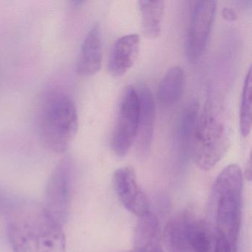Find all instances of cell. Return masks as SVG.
<instances>
[{"instance_id":"1","label":"cell","mask_w":252,"mask_h":252,"mask_svg":"<svg viewBox=\"0 0 252 252\" xmlns=\"http://www.w3.org/2000/svg\"><path fill=\"white\" fill-rule=\"evenodd\" d=\"M243 187V173L235 163L224 168L214 183L210 197L215 231L213 252H237Z\"/></svg>"},{"instance_id":"2","label":"cell","mask_w":252,"mask_h":252,"mask_svg":"<svg viewBox=\"0 0 252 252\" xmlns=\"http://www.w3.org/2000/svg\"><path fill=\"white\" fill-rule=\"evenodd\" d=\"M38 125L44 147L52 153H64L79 129V116L74 101L64 91L51 90L42 100Z\"/></svg>"},{"instance_id":"3","label":"cell","mask_w":252,"mask_h":252,"mask_svg":"<svg viewBox=\"0 0 252 252\" xmlns=\"http://www.w3.org/2000/svg\"><path fill=\"white\" fill-rule=\"evenodd\" d=\"M228 147V131L219 112L209 105L199 116L191 147V156L202 170L212 169Z\"/></svg>"},{"instance_id":"4","label":"cell","mask_w":252,"mask_h":252,"mask_svg":"<svg viewBox=\"0 0 252 252\" xmlns=\"http://www.w3.org/2000/svg\"><path fill=\"white\" fill-rule=\"evenodd\" d=\"M7 222V235L13 252H39L41 234L48 214L43 206L15 203Z\"/></svg>"},{"instance_id":"5","label":"cell","mask_w":252,"mask_h":252,"mask_svg":"<svg viewBox=\"0 0 252 252\" xmlns=\"http://www.w3.org/2000/svg\"><path fill=\"white\" fill-rule=\"evenodd\" d=\"M73 163L69 156L63 158L53 169L45 193L43 205L48 216L63 225L67 222L71 206Z\"/></svg>"},{"instance_id":"6","label":"cell","mask_w":252,"mask_h":252,"mask_svg":"<svg viewBox=\"0 0 252 252\" xmlns=\"http://www.w3.org/2000/svg\"><path fill=\"white\" fill-rule=\"evenodd\" d=\"M138 111L139 104L136 90L135 87L129 85L122 95L112 136V149L119 157L126 156L136 140Z\"/></svg>"},{"instance_id":"7","label":"cell","mask_w":252,"mask_h":252,"mask_svg":"<svg viewBox=\"0 0 252 252\" xmlns=\"http://www.w3.org/2000/svg\"><path fill=\"white\" fill-rule=\"evenodd\" d=\"M218 2L213 0L197 1L191 12L187 35V57L192 63H197L204 54L215 21Z\"/></svg>"},{"instance_id":"8","label":"cell","mask_w":252,"mask_h":252,"mask_svg":"<svg viewBox=\"0 0 252 252\" xmlns=\"http://www.w3.org/2000/svg\"><path fill=\"white\" fill-rule=\"evenodd\" d=\"M113 185L119 201L132 215L141 218L150 212L148 197L132 167L118 169L113 174Z\"/></svg>"},{"instance_id":"9","label":"cell","mask_w":252,"mask_h":252,"mask_svg":"<svg viewBox=\"0 0 252 252\" xmlns=\"http://www.w3.org/2000/svg\"><path fill=\"white\" fill-rule=\"evenodd\" d=\"M102 64V41L100 25L95 23L85 36L76 63V71L81 76H94Z\"/></svg>"},{"instance_id":"10","label":"cell","mask_w":252,"mask_h":252,"mask_svg":"<svg viewBox=\"0 0 252 252\" xmlns=\"http://www.w3.org/2000/svg\"><path fill=\"white\" fill-rule=\"evenodd\" d=\"M139 111L138 129L136 140L138 147L147 151L151 147L156 122V104L150 88L144 83L138 84L136 88Z\"/></svg>"},{"instance_id":"11","label":"cell","mask_w":252,"mask_h":252,"mask_svg":"<svg viewBox=\"0 0 252 252\" xmlns=\"http://www.w3.org/2000/svg\"><path fill=\"white\" fill-rule=\"evenodd\" d=\"M141 39L137 33L124 35L115 42L108 60V70L116 77L123 76L135 64Z\"/></svg>"},{"instance_id":"12","label":"cell","mask_w":252,"mask_h":252,"mask_svg":"<svg viewBox=\"0 0 252 252\" xmlns=\"http://www.w3.org/2000/svg\"><path fill=\"white\" fill-rule=\"evenodd\" d=\"M197 220L190 212H184L168 222L164 237L171 252H190L191 236Z\"/></svg>"},{"instance_id":"13","label":"cell","mask_w":252,"mask_h":252,"mask_svg":"<svg viewBox=\"0 0 252 252\" xmlns=\"http://www.w3.org/2000/svg\"><path fill=\"white\" fill-rule=\"evenodd\" d=\"M132 252H163L160 224L153 212L139 218L135 230Z\"/></svg>"},{"instance_id":"14","label":"cell","mask_w":252,"mask_h":252,"mask_svg":"<svg viewBox=\"0 0 252 252\" xmlns=\"http://www.w3.org/2000/svg\"><path fill=\"white\" fill-rule=\"evenodd\" d=\"M186 75L180 66L171 67L163 76L158 88L157 95L162 105L172 106L176 104L184 94Z\"/></svg>"},{"instance_id":"15","label":"cell","mask_w":252,"mask_h":252,"mask_svg":"<svg viewBox=\"0 0 252 252\" xmlns=\"http://www.w3.org/2000/svg\"><path fill=\"white\" fill-rule=\"evenodd\" d=\"M199 116V103L197 100L189 103L181 113L177 128L176 139L182 153H189L191 151Z\"/></svg>"},{"instance_id":"16","label":"cell","mask_w":252,"mask_h":252,"mask_svg":"<svg viewBox=\"0 0 252 252\" xmlns=\"http://www.w3.org/2000/svg\"><path fill=\"white\" fill-rule=\"evenodd\" d=\"M141 11V29L144 36L150 39L158 37L161 33V24L165 11L163 1H138Z\"/></svg>"},{"instance_id":"17","label":"cell","mask_w":252,"mask_h":252,"mask_svg":"<svg viewBox=\"0 0 252 252\" xmlns=\"http://www.w3.org/2000/svg\"><path fill=\"white\" fill-rule=\"evenodd\" d=\"M39 252H66V237L63 225L48 215L42 228Z\"/></svg>"},{"instance_id":"18","label":"cell","mask_w":252,"mask_h":252,"mask_svg":"<svg viewBox=\"0 0 252 252\" xmlns=\"http://www.w3.org/2000/svg\"><path fill=\"white\" fill-rule=\"evenodd\" d=\"M252 68L250 67L245 78L240 104V129L243 137H247L252 129Z\"/></svg>"},{"instance_id":"19","label":"cell","mask_w":252,"mask_h":252,"mask_svg":"<svg viewBox=\"0 0 252 252\" xmlns=\"http://www.w3.org/2000/svg\"><path fill=\"white\" fill-rule=\"evenodd\" d=\"M209 231L204 223L196 228L193 234L190 252H212Z\"/></svg>"},{"instance_id":"20","label":"cell","mask_w":252,"mask_h":252,"mask_svg":"<svg viewBox=\"0 0 252 252\" xmlns=\"http://www.w3.org/2000/svg\"><path fill=\"white\" fill-rule=\"evenodd\" d=\"M14 204L15 202L13 201L11 197L2 189H0V216L8 215Z\"/></svg>"},{"instance_id":"21","label":"cell","mask_w":252,"mask_h":252,"mask_svg":"<svg viewBox=\"0 0 252 252\" xmlns=\"http://www.w3.org/2000/svg\"><path fill=\"white\" fill-rule=\"evenodd\" d=\"M222 14L223 16L224 19L228 20V21H234L237 20V14L232 8H225L222 11Z\"/></svg>"},{"instance_id":"22","label":"cell","mask_w":252,"mask_h":252,"mask_svg":"<svg viewBox=\"0 0 252 252\" xmlns=\"http://www.w3.org/2000/svg\"><path fill=\"white\" fill-rule=\"evenodd\" d=\"M245 176L249 181L252 180V156H249V160L246 163V171H245Z\"/></svg>"},{"instance_id":"23","label":"cell","mask_w":252,"mask_h":252,"mask_svg":"<svg viewBox=\"0 0 252 252\" xmlns=\"http://www.w3.org/2000/svg\"></svg>"}]
</instances>
